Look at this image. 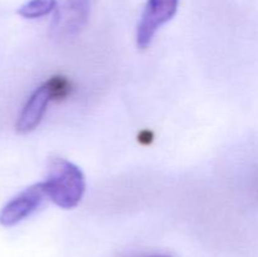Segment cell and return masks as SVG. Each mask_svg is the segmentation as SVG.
Returning <instances> with one entry per match:
<instances>
[{
	"mask_svg": "<svg viewBox=\"0 0 258 257\" xmlns=\"http://www.w3.org/2000/svg\"><path fill=\"white\" fill-rule=\"evenodd\" d=\"M47 197L63 209H72L80 204L86 190V179L76 164L66 159H53L44 181Z\"/></svg>",
	"mask_w": 258,
	"mask_h": 257,
	"instance_id": "6da1fadb",
	"label": "cell"
},
{
	"mask_svg": "<svg viewBox=\"0 0 258 257\" xmlns=\"http://www.w3.org/2000/svg\"><path fill=\"white\" fill-rule=\"evenodd\" d=\"M48 198L43 181L35 183L10 199L0 211V224L13 227L34 213Z\"/></svg>",
	"mask_w": 258,
	"mask_h": 257,
	"instance_id": "7a4b0ae2",
	"label": "cell"
},
{
	"mask_svg": "<svg viewBox=\"0 0 258 257\" xmlns=\"http://www.w3.org/2000/svg\"><path fill=\"white\" fill-rule=\"evenodd\" d=\"M179 0H148L136 32L138 47L145 49L150 45L159 28L173 19Z\"/></svg>",
	"mask_w": 258,
	"mask_h": 257,
	"instance_id": "3957f363",
	"label": "cell"
},
{
	"mask_svg": "<svg viewBox=\"0 0 258 257\" xmlns=\"http://www.w3.org/2000/svg\"><path fill=\"white\" fill-rule=\"evenodd\" d=\"M90 0H62L52 24L55 38H71L86 27L90 18Z\"/></svg>",
	"mask_w": 258,
	"mask_h": 257,
	"instance_id": "277c9868",
	"label": "cell"
},
{
	"mask_svg": "<svg viewBox=\"0 0 258 257\" xmlns=\"http://www.w3.org/2000/svg\"><path fill=\"white\" fill-rule=\"evenodd\" d=\"M50 101H53L52 95H50L47 82H44L30 95L24 107L20 111L17 123H15L18 133L28 134L34 130L42 122Z\"/></svg>",
	"mask_w": 258,
	"mask_h": 257,
	"instance_id": "5b68a950",
	"label": "cell"
},
{
	"mask_svg": "<svg viewBox=\"0 0 258 257\" xmlns=\"http://www.w3.org/2000/svg\"><path fill=\"white\" fill-rule=\"evenodd\" d=\"M57 9V0H29L18 9V14L25 19H37Z\"/></svg>",
	"mask_w": 258,
	"mask_h": 257,
	"instance_id": "8992f818",
	"label": "cell"
},
{
	"mask_svg": "<svg viewBox=\"0 0 258 257\" xmlns=\"http://www.w3.org/2000/svg\"><path fill=\"white\" fill-rule=\"evenodd\" d=\"M47 85L49 87L53 101L64 100L72 92V85H71L70 80L62 77V76H54V77L49 78L47 81Z\"/></svg>",
	"mask_w": 258,
	"mask_h": 257,
	"instance_id": "52a82bcc",
	"label": "cell"
},
{
	"mask_svg": "<svg viewBox=\"0 0 258 257\" xmlns=\"http://www.w3.org/2000/svg\"><path fill=\"white\" fill-rule=\"evenodd\" d=\"M153 133L150 130H144L139 134V143L144 144V145H149L153 141Z\"/></svg>",
	"mask_w": 258,
	"mask_h": 257,
	"instance_id": "ba28073f",
	"label": "cell"
},
{
	"mask_svg": "<svg viewBox=\"0 0 258 257\" xmlns=\"http://www.w3.org/2000/svg\"><path fill=\"white\" fill-rule=\"evenodd\" d=\"M146 257H170V256H166V254H153V256H146Z\"/></svg>",
	"mask_w": 258,
	"mask_h": 257,
	"instance_id": "9c48e42d",
	"label": "cell"
}]
</instances>
